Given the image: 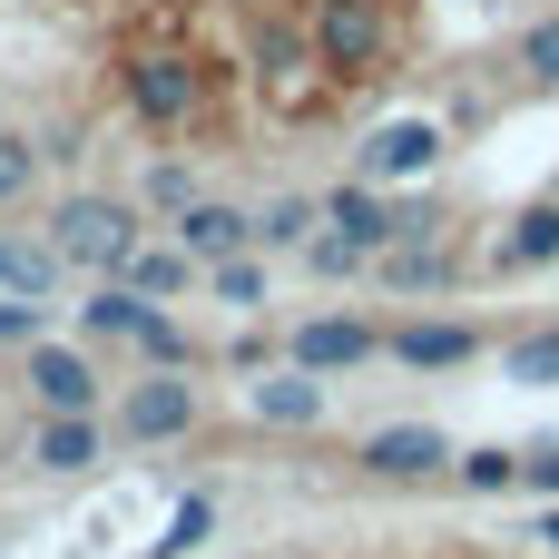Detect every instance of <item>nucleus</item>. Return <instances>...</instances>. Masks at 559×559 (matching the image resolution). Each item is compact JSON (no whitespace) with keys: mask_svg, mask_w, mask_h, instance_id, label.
Segmentation results:
<instances>
[{"mask_svg":"<svg viewBox=\"0 0 559 559\" xmlns=\"http://www.w3.org/2000/svg\"><path fill=\"white\" fill-rule=\"evenodd\" d=\"M187 246H197V255H226V246H236V216H226V206H197V216H187Z\"/></svg>","mask_w":559,"mask_h":559,"instance_id":"obj_7","label":"nucleus"},{"mask_svg":"<svg viewBox=\"0 0 559 559\" xmlns=\"http://www.w3.org/2000/svg\"><path fill=\"white\" fill-rule=\"evenodd\" d=\"M29 383H39V403H49V413H88V393H98L79 354H29Z\"/></svg>","mask_w":559,"mask_h":559,"instance_id":"obj_4","label":"nucleus"},{"mask_svg":"<svg viewBox=\"0 0 559 559\" xmlns=\"http://www.w3.org/2000/svg\"><path fill=\"white\" fill-rule=\"evenodd\" d=\"M88 452H98V432H88L79 413H59V423L29 442V462H39V472H88Z\"/></svg>","mask_w":559,"mask_h":559,"instance_id":"obj_6","label":"nucleus"},{"mask_svg":"<svg viewBox=\"0 0 559 559\" xmlns=\"http://www.w3.org/2000/svg\"><path fill=\"white\" fill-rule=\"evenodd\" d=\"M364 462H373V472H393V481H413V472H442L452 452H442L432 432H373V442H364Z\"/></svg>","mask_w":559,"mask_h":559,"instance_id":"obj_5","label":"nucleus"},{"mask_svg":"<svg viewBox=\"0 0 559 559\" xmlns=\"http://www.w3.org/2000/svg\"><path fill=\"white\" fill-rule=\"evenodd\" d=\"M354 354H364L354 324H314V334H305V364H354Z\"/></svg>","mask_w":559,"mask_h":559,"instance_id":"obj_8","label":"nucleus"},{"mask_svg":"<svg viewBox=\"0 0 559 559\" xmlns=\"http://www.w3.org/2000/svg\"><path fill=\"white\" fill-rule=\"evenodd\" d=\"M187 383H138L128 393V442H167V432H187Z\"/></svg>","mask_w":559,"mask_h":559,"instance_id":"obj_3","label":"nucleus"},{"mask_svg":"<svg viewBox=\"0 0 559 559\" xmlns=\"http://www.w3.org/2000/svg\"><path fill=\"white\" fill-rule=\"evenodd\" d=\"M29 177H39L29 138H10V128H0V197H29Z\"/></svg>","mask_w":559,"mask_h":559,"instance_id":"obj_9","label":"nucleus"},{"mask_svg":"<svg viewBox=\"0 0 559 559\" xmlns=\"http://www.w3.org/2000/svg\"><path fill=\"white\" fill-rule=\"evenodd\" d=\"M128 246H138L128 206H108V197H69L59 206V255L69 265H128Z\"/></svg>","mask_w":559,"mask_h":559,"instance_id":"obj_2","label":"nucleus"},{"mask_svg":"<svg viewBox=\"0 0 559 559\" xmlns=\"http://www.w3.org/2000/svg\"><path fill=\"white\" fill-rule=\"evenodd\" d=\"M206 531H216V511H206V501H187V511H177V521H167V540H157V559L197 550V540H206Z\"/></svg>","mask_w":559,"mask_h":559,"instance_id":"obj_10","label":"nucleus"},{"mask_svg":"<svg viewBox=\"0 0 559 559\" xmlns=\"http://www.w3.org/2000/svg\"><path fill=\"white\" fill-rule=\"evenodd\" d=\"M0 10H98L118 20L108 88L147 59H177L216 88V108L324 118L373 98L413 59V0H0Z\"/></svg>","mask_w":559,"mask_h":559,"instance_id":"obj_1","label":"nucleus"},{"mask_svg":"<svg viewBox=\"0 0 559 559\" xmlns=\"http://www.w3.org/2000/svg\"><path fill=\"white\" fill-rule=\"evenodd\" d=\"M334 226H344V236H364V246L383 236V216H373V197H334Z\"/></svg>","mask_w":559,"mask_h":559,"instance_id":"obj_11","label":"nucleus"},{"mask_svg":"<svg viewBox=\"0 0 559 559\" xmlns=\"http://www.w3.org/2000/svg\"><path fill=\"white\" fill-rule=\"evenodd\" d=\"M511 472H521V462H511V452H472V462H462V481H472V491H501V481H511Z\"/></svg>","mask_w":559,"mask_h":559,"instance_id":"obj_12","label":"nucleus"},{"mask_svg":"<svg viewBox=\"0 0 559 559\" xmlns=\"http://www.w3.org/2000/svg\"><path fill=\"white\" fill-rule=\"evenodd\" d=\"M540 540H550V550H559V511H540Z\"/></svg>","mask_w":559,"mask_h":559,"instance_id":"obj_16","label":"nucleus"},{"mask_svg":"<svg viewBox=\"0 0 559 559\" xmlns=\"http://www.w3.org/2000/svg\"><path fill=\"white\" fill-rule=\"evenodd\" d=\"M511 255H559V216H521V236H511Z\"/></svg>","mask_w":559,"mask_h":559,"instance_id":"obj_13","label":"nucleus"},{"mask_svg":"<svg viewBox=\"0 0 559 559\" xmlns=\"http://www.w3.org/2000/svg\"><path fill=\"white\" fill-rule=\"evenodd\" d=\"M265 413H285V423H305V413H314V383H275V393H265Z\"/></svg>","mask_w":559,"mask_h":559,"instance_id":"obj_14","label":"nucleus"},{"mask_svg":"<svg viewBox=\"0 0 559 559\" xmlns=\"http://www.w3.org/2000/svg\"><path fill=\"white\" fill-rule=\"evenodd\" d=\"M403 354H413V364H452V354H462V334H413Z\"/></svg>","mask_w":559,"mask_h":559,"instance_id":"obj_15","label":"nucleus"}]
</instances>
